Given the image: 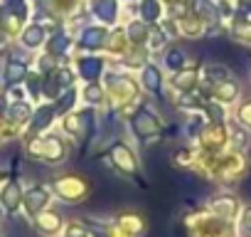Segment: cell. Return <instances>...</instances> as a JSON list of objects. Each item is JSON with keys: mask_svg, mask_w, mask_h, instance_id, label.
<instances>
[{"mask_svg": "<svg viewBox=\"0 0 251 237\" xmlns=\"http://www.w3.org/2000/svg\"><path fill=\"white\" fill-rule=\"evenodd\" d=\"M168 67L180 69V67H182V55H180V52H170V55H168Z\"/></svg>", "mask_w": 251, "mask_h": 237, "instance_id": "cell-16", "label": "cell"}, {"mask_svg": "<svg viewBox=\"0 0 251 237\" xmlns=\"http://www.w3.org/2000/svg\"><path fill=\"white\" fill-rule=\"evenodd\" d=\"M57 225H59V215H57V212H54V215L50 212V215H42V217H40V227L47 230V232H52Z\"/></svg>", "mask_w": 251, "mask_h": 237, "instance_id": "cell-11", "label": "cell"}, {"mask_svg": "<svg viewBox=\"0 0 251 237\" xmlns=\"http://www.w3.org/2000/svg\"><path fill=\"white\" fill-rule=\"evenodd\" d=\"M23 74H25V64L23 62H10L8 64V79L10 82H18Z\"/></svg>", "mask_w": 251, "mask_h": 237, "instance_id": "cell-8", "label": "cell"}, {"mask_svg": "<svg viewBox=\"0 0 251 237\" xmlns=\"http://www.w3.org/2000/svg\"><path fill=\"white\" fill-rule=\"evenodd\" d=\"M158 15H160L158 0H146V3H143V18H146V20H155Z\"/></svg>", "mask_w": 251, "mask_h": 237, "instance_id": "cell-6", "label": "cell"}, {"mask_svg": "<svg viewBox=\"0 0 251 237\" xmlns=\"http://www.w3.org/2000/svg\"><path fill=\"white\" fill-rule=\"evenodd\" d=\"M136 129H138L141 136H146V134L151 131V116H148V114H141V116L136 118Z\"/></svg>", "mask_w": 251, "mask_h": 237, "instance_id": "cell-12", "label": "cell"}, {"mask_svg": "<svg viewBox=\"0 0 251 237\" xmlns=\"http://www.w3.org/2000/svg\"><path fill=\"white\" fill-rule=\"evenodd\" d=\"M13 116H18L15 121H25V118L30 116V109L25 104H18V106H13Z\"/></svg>", "mask_w": 251, "mask_h": 237, "instance_id": "cell-14", "label": "cell"}, {"mask_svg": "<svg viewBox=\"0 0 251 237\" xmlns=\"http://www.w3.org/2000/svg\"><path fill=\"white\" fill-rule=\"evenodd\" d=\"M101 37H103V32H101V30H89L84 42H86V45H101Z\"/></svg>", "mask_w": 251, "mask_h": 237, "instance_id": "cell-15", "label": "cell"}, {"mask_svg": "<svg viewBox=\"0 0 251 237\" xmlns=\"http://www.w3.org/2000/svg\"><path fill=\"white\" fill-rule=\"evenodd\" d=\"M42 37H45L42 28H27V30H25V45H27V47H37V45L42 42Z\"/></svg>", "mask_w": 251, "mask_h": 237, "instance_id": "cell-4", "label": "cell"}, {"mask_svg": "<svg viewBox=\"0 0 251 237\" xmlns=\"http://www.w3.org/2000/svg\"><path fill=\"white\" fill-rule=\"evenodd\" d=\"M94 10H96L101 18L111 20V18L116 15V3H113V0H96V3H94Z\"/></svg>", "mask_w": 251, "mask_h": 237, "instance_id": "cell-2", "label": "cell"}, {"mask_svg": "<svg viewBox=\"0 0 251 237\" xmlns=\"http://www.w3.org/2000/svg\"><path fill=\"white\" fill-rule=\"evenodd\" d=\"M50 116H52V109H40V114H37V121H35V126H37V129L47 126V124H50Z\"/></svg>", "mask_w": 251, "mask_h": 237, "instance_id": "cell-13", "label": "cell"}, {"mask_svg": "<svg viewBox=\"0 0 251 237\" xmlns=\"http://www.w3.org/2000/svg\"><path fill=\"white\" fill-rule=\"evenodd\" d=\"M192 84H195V74L192 72H180L177 79H175V87L177 89H190Z\"/></svg>", "mask_w": 251, "mask_h": 237, "instance_id": "cell-10", "label": "cell"}, {"mask_svg": "<svg viewBox=\"0 0 251 237\" xmlns=\"http://www.w3.org/2000/svg\"><path fill=\"white\" fill-rule=\"evenodd\" d=\"M234 94H236V89H234L231 84H222V87H217V89H214V96H217V99H222V101H231V99H234Z\"/></svg>", "mask_w": 251, "mask_h": 237, "instance_id": "cell-7", "label": "cell"}, {"mask_svg": "<svg viewBox=\"0 0 251 237\" xmlns=\"http://www.w3.org/2000/svg\"><path fill=\"white\" fill-rule=\"evenodd\" d=\"M45 151H47V158H50V161H62V156H64L62 144L54 141V139H50V141L45 144Z\"/></svg>", "mask_w": 251, "mask_h": 237, "instance_id": "cell-3", "label": "cell"}, {"mask_svg": "<svg viewBox=\"0 0 251 237\" xmlns=\"http://www.w3.org/2000/svg\"><path fill=\"white\" fill-rule=\"evenodd\" d=\"M45 203H47V193H45L42 188L30 190V193H27V198H25V205H27V210H30V212H37Z\"/></svg>", "mask_w": 251, "mask_h": 237, "instance_id": "cell-1", "label": "cell"}, {"mask_svg": "<svg viewBox=\"0 0 251 237\" xmlns=\"http://www.w3.org/2000/svg\"><path fill=\"white\" fill-rule=\"evenodd\" d=\"M244 225H246V230L251 227V210H246V215H244Z\"/></svg>", "mask_w": 251, "mask_h": 237, "instance_id": "cell-18", "label": "cell"}, {"mask_svg": "<svg viewBox=\"0 0 251 237\" xmlns=\"http://www.w3.org/2000/svg\"><path fill=\"white\" fill-rule=\"evenodd\" d=\"M86 99L94 104V101H101V91H99V87H89L86 89Z\"/></svg>", "mask_w": 251, "mask_h": 237, "instance_id": "cell-17", "label": "cell"}, {"mask_svg": "<svg viewBox=\"0 0 251 237\" xmlns=\"http://www.w3.org/2000/svg\"><path fill=\"white\" fill-rule=\"evenodd\" d=\"M3 203H5V207H15V205L20 203V190H18L15 183H10L8 190L3 193Z\"/></svg>", "mask_w": 251, "mask_h": 237, "instance_id": "cell-5", "label": "cell"}, {"mask_svg": "<svg viewBox=\"0 0 251 237\" xmlns=\"http://www.w3.org/2000/svg\"><path fill=\"white\" fill-rule=\"evenodd\" d=\"M146 87H148V89H158V87H160V74H158L155 67H148V69H146Z\"/></svg>", "mask_w": 251, "mask_h": 237, "instance_id": "cell-9", "label": "cell"}]
</instances>
